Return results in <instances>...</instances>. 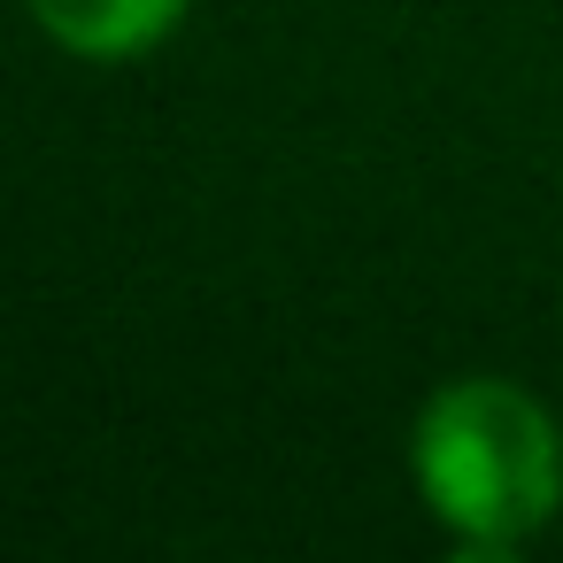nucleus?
<instances>
[{
  "instance_id": "f03ea898",
  "label": "nucleus",
  "mask_w": 563,
  "mask_h": 563,
  "mask_svg": "<svg viewBox=\"0 0 563 563\" xmlns=\"http://www.w3.org/2000/svg\"><path fill=\"white\" fill-rule=\"evenodd\" d=\"M40 24L78 55H140L178 24L186 0H32Z\"/></svg>"
},
{
  "instance_id": "f257e3e1",
  "label": "nucleus",
  "mask_w": 563,
  "mask_h": 563,
  "mask_svg": "<svg viewBox=\"0 0 563 563\" xmlns=\"http://www.w3.org/2000/svg\"><path fill=\"white\" fill-rule=\"evenodd\" d=\"M417 486L471 548H517L563 501V432L509 378H455L417 417Z\"/></svg>"
}]
</instances>
